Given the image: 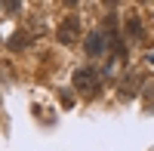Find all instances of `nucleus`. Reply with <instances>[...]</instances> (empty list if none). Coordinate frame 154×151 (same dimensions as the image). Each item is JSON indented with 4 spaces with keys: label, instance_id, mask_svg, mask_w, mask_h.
Listing matches in <instances>:
<instances>
[{
    "label": "nucleus",
    "instance_id": "obj_1",
    "mask_svg": "<svg viewBox=\"0 0 154 151\" xmlns=\"http://www.w3.org/2000/svg\"><path fill=\"white\" fill-rule=\"evenodd\" d=\"M74 90L80 93H96L99 90V74L93 68H77L74 71Z\"/></svg>",
    "mask_w": 154,
    "mask_h": 151
},
{
    "label": "nucleus",
    "instance_id": "obj_2",
    "mask_svg": "<svg viewBox=\"0 0 154 151\" xmlns=\"http://www.w3.org/2000/svg\"><path fill=\"white\" fill-rule=\"evenodd\" d=\"M77 37H80V22H77L74 16H68L65 22L59 25V43L71 46V43H77Z\"/></svg>",
    "mask_w": 154,
    "mask_h": 151
},
{
    "label": "nucleus",
    "instance_id": "obj_3",
    "mask_svg": "<svg viewBox=\"0 0 154 151\" xmlns=\"http://www.w3.org/2000/svg\"><path fill=\"white\" fill-rule=\"evenodd\" d=\"M83 49L89 56H99L102 49H105V34L102 31H93V34H86V43H83Z\"/></svg>",
    "mask_w": 154,
    "mask_h": 151
},
{
    "label": "nucleus",
    "instance_id": "obj_4",
    "mask_svg": "<svg viewBox=\"0 0 154 151\" xmlns=\"http://www.w3.org/2000/svg\"><path fill=\"white\" fill-rule=\"evenodd\" d=\"M133 74H136V71H133ZM133 74H130V77L123 80V86H120V96H123V99H130V93H136V86H139V77H133Z\"/></svg>",
    "mask_w": 154,
    "mask_h": 151
},
{
    "label": "nucleus",
    "instance_id": "obj_5",
    "mask_svg": "<svg viewBox=\"0 0 154 151\" xmlns=\"http://www.w3.org/2000/svg\"><path fill=\"white\" fill-rule=\"evenodd\" d=\"M28 43H31L28 34H16V37L9 40V49H22V46H28Z\"/></svg>",
    "mask_w": 154,
    "mask_h": 151
},
{
    "label": "nucleus",
    "instance_id": "obj_6",
    "mask_svg": "<svg viewBox=\"0 0 154 151\" xmlns=\"http://www.w3.org/2000/svg\"><path fill=\"white\" fill-rule=\"evenodd\" d=\"M126 34H130V37H142V28H139V19H130V22H126Z\"/></svg>",
    "mask_w": 154,
    "mask_h": 151
},
{
    "label": "nucleus",
    "instance_id": "obj_7",
    "mask_svg": "<svg viewBox=\"0 0 154 151\" xmlns=\"http://www.w3.org/2000/svg\"><path fill=\"white\" fill-rule=\"evenodd\" d=\"M3 9L9 12V16H12V12H19V0H3Z\"/></svg>",
    "mask_w": 154,
    "mask_h": 151
},
{
    "label": "nucleus",
    "instance_id": "obj_8",
    "mask_svg": "<svg viewBox=\"0 0 154 151\" xmlns=\"http://www.w3.org/2000/svg\"><path fill=\"white\" fill-rule=\"evenodd\" d=\"M62 105H65V108H71V105H74V99H71V93H68V90L62 93Z\"/></svg>",
    "mask_w": 154,
    "mask_h": 151
},
{
    "label": "nucleus",
    "instance_id": "obj_9",
    "mask_svg": "<svg viewBox=\"0 0 154 151\" xmlns=\"http://www.w3.org/2000/svg\"><path fill=\"white\" fill-rule=\"evenodd\" d=\"M65 3H68V6H74V3H80V0H65Z\"/></svg>",
    "mask_w": 154,
    "mask_h": 151
},
{
    "label": "nucleus",
    "instance_id": "obj_10",
    "mask_svg": "<svg viewBox=\"0 0 154 151\" xmlns=\"http://www.w3.org/2000/svg\"><path fill=\"white\" fill-rule=\"evenodd\" d=\"M105 3H111V6H114V3H117V0H105Z\"/></svg>",
    "mask_w": 154,
    "mask_h": 151
}]
</instances>
